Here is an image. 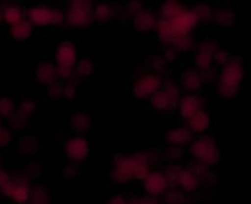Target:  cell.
<instances>
[{
	"mask_svg": "<svg viewBox=\"0 0 251 204\" xmlns=\"http://www.w3.org/2000/svg\"><path fill=\"white\" fill-rule=\"evenodd\" d=\"M162 90H164L166 93H169L172 98L179 101V99L181 98V90L179 87V85L172 79H165L162 83Z\"/></svg>",
	"mask_w": 251,
	"mask_h": 204,
	"instance_id": "ab89813d",
	"label": "cell"
},
{
	"mask_svg": "<svg viewBox=\"0 0 251 204\" xmlns=\"http://www.w3.org/2000/svg\"><path fill=\"white\" fill-rule=\"evenodd\" d=\"M194 64H195V69H198L200 73L209 70L210 68L213 66L212 56L205 53L196 52L195 57H194Z\"/></svg>",
	"mask_w": 251,
	"mask_h": 204,
	"instance_id": "8d00e7d4",
	"label": "cell"
},
{
	"mask_svg": "<svg viewBox=\"0 0 251 204\" xmlns=\"http://www.w3.org/2000/svg\"><path fill=\"white\" fill-rule=\"evenodd\" d=\"M93 127V118L87 111L78 110L69 118V128L74 133H86Z\"/></svg>",
	"mask_w": 251,
	"mask_h": 204,
	"instance_id": "d6986e66",
	"label": "cell"
},
{
	"mask_svg": "<svg viewBox=\"0 0 251 204\" xmlns=\"http://www.w3.org/2000/svg\"><path fill=\"white\" fill-rule=\"evenodd\" d=\"M187 127L193 134H203L211 127V117L206 110H199L191 118H188Z\"/></svg>",
	"mask_w": 251,
	"mask_h": 204,
	"instance_id": "44dd1931",
	"label": "cell"
},
{
	"mask_svg": "<svg viewBox=\"0 0 251 204\" xmlns=\"http://www.w3.org/2000/svg\"><path fill=\"white\" fill-rule=\"evenodd\" d=\"M163 79L155 74H145L138 77L132 85L131 94L135 100L144 101L161 90Z\"/></svg>",
	"mask_w": 251,
	"mask_h": 204,
	"instance_id": "5b68a950",
	"label": "cell"
},
{
	"mask_svg": "<svg viewBox=\"0 0 251 204\" xmlns=\"http://www.w3.org/2000/svg\"><path fill=\"white\" fill-rule=\"evenodd\" d=\"M63 87L64 83L62 81L57 80L56 83H54L46 88V95L50 99H53V100H56V99H60L63 94Z\"/></svg>",
	"mask_w": 251,
	"mask_h": 204,
	"instance_id": "60d3db41",
	"label": "cell"
},
{
	"mask_svg": "<svg viewBox=\"0 0 251 204\" xmlns=\"http://www.w3.org/2000/svg\"><path fill=\"white\" fill-rule=\"evenodd\" d=\"M178 186L181 187L182 192L192 194L195 193L201 186V180L195 173L189 171L187 169H181L178 175Z\"/></svg>",
	"mask_w": 251,
	"mask_h": 204,
	"instance_id": "603a6c76",
	"label": "cell"
},
{
	"mask_svg": "<svg viewBox=\"0 0 251 204\" xmlns=\"http://www.w3.org/2000/svg\"><path fill=\"white\" fill-rule=\"evenodd\" d=\"M81 175V166L79 163L71 162L62 169V177L64 180L77 179Z\"/></svg>",
	"mask_w": 251,
	"mask_h": 204,
	"instance_id": "74e56055",
	"label": "cell"
},
{
	"mask_svg": "<svg viewBox=\"0 0 251 204\" xmlns=\"http://www.w3.org/2000/svg\"><path fill=\"white\" fill-rule=\"evenodd\" d=\"M219 50H220L219 44L215 42V40H211V39L202 40V42L198 45V47H196V52L209 54V55H211V56L216 52H218Z\"/></svg>",
	"mask_w": 251,
	"mask_h": 204,
	"instance_id": "f35d334b",
	"label": "cell"
},
{
	"mask_svg": "<svg viewBox=\"0 0 251 204\" xmlns=\"http://www.w3.org/2000/svg\"><path fill=\"white\" fill-rule=\"evenodd\" d=\"M25 171L26 172V175H28L30 178L32 179H39L40 176H42V166L38 162L33 161V162H30L29 164L25 165Z\"/></svg>",
	"mask_w": 251,
	"mask_h": 204,
	"instance_id": "ee69618b",
	"label": "cell"
},
{
	"mask_svg": "<svg viewBox=\"0 0 251 204\" xmlns=\"http://www.w3.org/2000/svg\"><path fill=\"white\" fill-rule=\"evenodd\" d=\"M18 107L14 99L7 95L0 97V120H8L15 113Z\"/></svg>",
	"mask_w": 251,
	"mask_h": 204,
	"instance_id": "1f68e13d",
	"label": "cell"
},
{
	"mask_svg": "<svg viewBox=\"0 0 251 204\" xmlns=\"http://www.w3.org/2000/svg\"><path fill=\"white\" fill-rule=\"evenodd\" d=\"M216 92L220 98L225 99V100H230V99L236 98L240 94V86H234V85H228L217 81Z\"/></svg>",
	"mask_w": 251,
	"mask_h": 204,
	"instance_id": "d6a6232c",
	"label": "cell"
},
{
	"mask_svg": "<svg viewBox=\"0 0 251 204\" xmlns=\"http://www.w3.org/2000/svg\"><path fill=\"white\" fill-rule=\"evenodd\" d=\"M182 9H184V6L181 2L176 1V0H166L163 2L161 9H159V16H161L159 19L170 21V20L176 18Z\"/></svg>",
	"mask_w": 251,
	"mask_h": 204,
	"instance_id": "4316f807",
	"label": "cell"
},
{
	"mask_svg": "<svg viewBox=\"0 0 251 204\" xmlns=\"http://www.w3.org/2000/svg\"><path fill=\"white\" fill-rule=\"evenodd\" d=\"M13 139H14L13 131L8 127L2 125L1 128H0V148H6L11 146Z\"/></svg>",
	"mask_w": 251,
	"mask_h": 204,
	"instance_id": "7bdbcfd3",
	"label": "cell"
},
{
	"mask_svg": "<svg viewBox=\"0 0 251 204\" xmlns=\"http://www.w3.org/2000/svg\"><path fill=\"white\" fill-rule=\"evenodd\" d=\"M0 197H1V194H0Z\"/></svg>",
	"mask_w": 251,
	"mask_h": 204,
	"instance_id": "680465c9",
	"label": "cell"
},
{
	"mask_svg": "<svg viewBox=\"0 0 251 204\" xmlns=\"http://www.w3.org/2000/svg\"><path fill=\"white\" fill-rule=\"evenodd\" d=\"M211 21L218 28L229 29L236 21V13L228 7L218 8L213 11Z\"/></svg>",
	"mask_w": 251,
	"mask_h": 204,
	"instance_id": "7402d4cb",
	"label": "cell"
},
{
	"mask_svg": "<svg viewBox=\"0 0 251 204\" xmlns=\"http://www.w3.org/2000/svg\"><path fill=\"white\" fill-rule=\"evenodd\" d=\"M206 100L200 94H187L179 99L177 111L182 121H187L199 110H205Z\"/></svg>",
	"mask_w": 251,
	"mask_h": 204,
	"instance_id": "ba28073f",
	"label": "cell"
},
{
	"mask_svg": "<svg viewBox=\"0 0 251 204\" xmlns=\"http://www.w3.org/2000/svg\"><path fill=\"white\" fill-rule=\"evenodd\" d=\"M57 66L50 60H43L37 63L33 69V77L37 83L43 85V86H50L57 81L56 76Z\"/></svg>",
	"mask_w": 251,
	"mask_h": 204,
	"instance_id": "5bb4252c",
	"label": "cell"
},
{
	"mask_svg": "<svg viewBox=\"0 0 251 204\" xmlns=\"http://www.w3.org/2000/svg\"><path fill=\"white\" fill-rule=\"evenodd\" d=\"M15 173H11V180L0 188V194L14 204H28L31 192L29 176L25 171Z\"/></svg>",
	"mask_w": 251,
	"mask_h": 204,
	"instance_id": "3957f363",
	"label": "cell"
},
{
	"mask_svg": "<svg viewBox=\"0 0 251 204\" xmlns=\"http://www.w3.org/2000/svg\"><path fill=\"white\" fill-rule=\"evenodd\" d=\"M179 85L192 94L199 93L204 86L202 73H200L195 68H186L179 76Z\"/></svg>",
	"mask_w": 251,
	"mask_h": 204,
	"instance_id": "9a60e30c",
	"label": "cell"
},
{
	"mask_svg": "<svg viewBox=\"0 0 251 204\" xmlns=\"http://www.w3.org/2000/svg\"><path fill=\"white\" fill-rule=\"evenodd\" d=\"M162 140L169 146L182 148L192 144L194 140V134L189 131L187 127H175L164 131Z\"/></svg>",
	"mask_w": 251,
	"mask_h": 204,
	"instance_id": "7c38bea8",
	"label": "cell"
},
{
	"mask_svg": "<svg viewBox=\"0 0 251 204\" xmlns=\"http://www.w3.org/2000/svg\"><path fill=\"white\" fill-rule=\"evenodd\" d=\"M192 11L195 13L196 16H198L199 22L206 23L211 21L213 9L211 6L206 4V2H199V4H196L194 7L192 8Z\"/></svg>",
	"mask_w": 251,
	"mask_h": 204,
	"instance_id": "836d02e7",
	"label": "cell"
},
{
	"mask_svg": "<svg viewBox=\"0 0 251 204\" xmlns=\"http://www.w3.org/2000/svg\"><path fill=\"white\" fill-rule=\"evenodd\" d=\"M230 60V54L224 50H219L212 55V62L219 67H224L226 63H228Z\"/></svg>",
	"mask_w": 251,
	"mask_h": 204,
	"instance_id": "bcb514c9",
	"label": "cell"
},
{
	"mask_svg": "<svg viewBox=\"0 0 251 204\" xmlns=\"http://www.w3.org/2000/svg\"><path fill=\"white\" fill-rule=\"evenodd\" d=\"M2 164H4V162H2V157L0 156V168H2Z\"/></svg>",
	"mask_w": 251,
	"mask_h": 204,
	"instance_id": "9f6ffc18",
	"label": "cell"
},
{
	"mask_svg": "<svg viewBox=\"0 0 251 204\" xmlns=\"http://www.w3.org/2000/svg\"><path fill=\"white\" fill-rule=\"evenodd\" d=\"M30 117L20 109H16L14 114L7 120V125L14 132H25L30 127Z\"/></svg>",
	"mask_w": 251,
	"mask_h": 204,
	"instance_id": "484cf974",
	"label": "cell"
},
{
	"mask_svg": "<svg viewBox=\"0 0 251 204\" xmlns=\"http://www.w3.org/2000/svg\"><path fill=\"white\" fill-rule=\"evenodd\" d=\"M90 142L85 137H70L63 144V153L71 162L79 163L85 161L90 155Z\"/></svg>",
	"mask_w": 251,
	"mask_h": 204,
	"instance_id": "8992f818",
	"label": "cell"
},
{
	"mask_svg": "<svg viewBox=\"0 0 251 204\" xmlns=\"http://www.w3.org/2000/svg\"><path fill=\"white\" fill-rule=\"evenodd\" d=\"M157 21V15H156L152 11H151V9L145 8L133 16L132 25H133V28L137 30L138 32L147 33L156 30Z\"/></svg>",
	"mask_w": 251,
	"mask_h": 204,
	"instance_id": "e0dca14e",
	"label": "cell"
},
{
	"mask_svg": "<svg viewBox=\"0 0 251 204\" xmlns=\"http://www.w3.org/2000/svg\"><path fill=\"white\" fill-rule=\"evenodd\" d=\"M188 153L193 157V161L208 169L215 166L222 158V153L216 144L215 138L208 134H202L198 139H194L189 145Z\"/></svg>",
	"mask_w": 251,
	"mask_h": 204,
	"instance_id": "7a4b0ae2",
	"label": "cell"
},
{
	"mask_svg": "<svg viewBox=\"0 0 251 204\" xmlns=\"http://www.w3.org/2000/svg\"><path fill=\"white\" fill-rule=\"evenodd\" d=\"M118 9L115 5L108 2H100L93 7L94 21L100 23H109L118 15Z\"/></svg>",
	"mask_w": 251,
	"mask_h": 204,
	"instance_id": "cb8c5ba5",
	"label": "cell"
},
{
	"mask_svg": "<svg viewBox=\"0 0 251 204\" xmlns=\"http://www.w3.org/2000/svg\"><path fill=\"white\" fill-rule=\"evenodd\" d=\"M66 22L76 29L89 28L93 25V1L73 0L66 13Z\"/></svg>",
	"mask_w": 251,
	"mask_h": 204,
	"instance_id": "277c9868",
	"label": "cell"
},
{
	"mask_svg": "<svg viewBox=\"0 0 251 204\" xmlns=\"http://www.w3.org/2000/svg\"><path fill=\"white\" fill-rule=\"evenodd\" d=\"M126 201H127V197L125 196L124 194L117 193L108 197L104 204H126Z\"/></svg>",
	"mask_w": 251,
	"mask_h": 204,
	"instance_id": "816d5d0a",
	"label": "cell"
},
{
	"mask_svg": "<svg viewBox=\"0 0 251 204\" xmlns=\"http://www.w3.org/2000/svg\"><path fill=\"white\" fill-rule=\"evenodd\" d=\"M142 187L146 194L152 197L163 195L169 188L162 171H149L148 175L142 179Z\"/></svg>",
	"mask_w": 251,
	"mask_h": 204,
	"instance_id": "4fadbf2b",
	"label": "cell"
},
{
	"mask_svg": "<svg viewBox=\"0 0 251 204\" xmlns=\"http://www.w3.org/2000/svg\"><path fill=\"white\" fill-rule=\"evenodd\" d=\"M145 4L142 1H139V0H131L126 4V11L128 14L135 15L138 14L139 12H141L142 9H145Z\"/></svg>",
	"mask_w": 251,
	"mask_h": 204,
	"instance_id": "681fc988",
	"label": "cell"
},
{
	"mask_svg": "<svg viewBox=\"0 0 251 204\" xmlns=\"http://www.w3.org/2000/svg\"><path fill=\"white\" fill-rule=\"evenodd\" d=\"M180 168L176 163H168L163 169V175H164L166 182H168L169 188H176L178 186V175L180 172Z\"/></svg>",
	"mask_w": 251,
	"mask_h": 204,
	"instance_id": "4dcf8cb0",
	"label": "cell"
},
{
	"mask_svg": "<svg viewBox=\"0 0 251 204\" xmlns=\"http://www.w3.org/2000/svg\"><path fill=\"white\" fill-rule=\"evenodd\" d=\"M37 107H38V103H37V101L35 100V99L26 98L21 102V103H20L18 109L23 111V113L26 115H29V116H31L33 113H36Z\"/></svg>",
	"mask_w": 251,
	"mask_h": 204,
	"instance_id": "b9f144b4",
	"label": "cell"
},
{
	"mask_svg": "<svg viewBox=\"0 0 251 204\" xmlns=\"http://www.w3.org/2000/svg\"><path fill=\"white\" fill-rule=\"evenodd\" d=\"M162 196L164 204H185L186 202L185 193L175 188L169 190V192H165Z\"/></svg>",
	"mask_w": 251,
	"mask_h": 204,
	"instance_id": "d590c367",
	"label": "cell"
},
{
	"mask_svg": "<svg viewBox=\"0 0 251 204\" xmlns=\"http://www.w3.org/2000/svg\"><path fill=\"white\" fill-rule=\"evenodd\" d=\"M33 35V26L26 20L18 25L9 26V36L16 43H25L30 40Z\"/></svg>",
	"mask_w": 251,
	"mask_h": 204,
	"instance_id": "d4e9b609",
	"label": "cell"
},
{
	"mask_svg": "<svg viewBox=\"0 0 251 204\" xmlns=\"http://www.w3.org/2000/svg\"><path fill=\"white\" fill-rule=\"evenodd\" d=\"M244 78V70L242 66V59L239 56L230 57L229 62L222 67L219 71L218 81L224 84L240 86Z\"/></svg>",
	"mask_w": 251,
	"mask_h": 204,
	"instance_id": "9c48e42d",
	"label": "cell"
},
{
	"mask_svg": "<svg viewBox=\"0 0 251 204\" xmlns=\"http://www.w3.org/2000/svg\"><path fill=\"white\" fill-rule=\"evenodd\" d=\"M75 73L74 68H66V67H57L56 68V76H57V80L60 81H69Z\"/></svg>",
	"mask_w": 251,
	"mask_h": 204,
	"instance_id": "c3c4849f",
	"label": "cell"
},
{
	"mask_svg": "<svg viewBox=\"0 0 251 204\" xmlns=\"http://www.w3.org/2000/svg\"><path fill=\"white\" fill-rule=\"evenodd\" d=\"M78 94V88L75 86V85H71V84H66L63 87V94L62 97L66 98L67 100H75Z\"/></svg>",
	"mask_w": 251,
	"mask_h": 204,
	"instance_id": "f907efd6",
	"label": "cell"
},
{
	"mask_svg": "<svg viewBox=\"0 0 251 204\" xmlns=\"http://www.w3.org/2000/svg\"><path fill=\"white\" fill-rule=\"evenodd\" d=\"M54 7L46 4H38L25 9V20L36 26H53Z\"/></svg>",
	"mask_w": 251,
	"mask_h": 204,
	"instance_id": "8fae6325",
	"label": "cell"
},
{
	"mask_svg": "<svg viewBox=\"0 0 251 204\" xmlns=\"http://www.w3.org/2000/svg\"><path fill=\"white\" fill-rule=\"evenodd\" d=\"M11 180V173L6 171L4 168H0V188Z\"/></svg>",
	"mask_w": 251,
	"mask_h": 204,
	"instance_id": "f5cc1de1",
	"label": "cell"
},
{
	"mask_svg": "<svg viewBox=\"0 0 251 204\" xmlns=\"http://www.w3.org/2000/svg\"><path fill=\"white\" fill-rule=\"evenodd\" d=\"M146 66L151 68L155 75H157L159 77L168 73V63L165 62L161 55H157V54L149 55L146 60Z\"/></svg>",
	"mask_w": 251,
	"mask_h": 204,
	"instance_id": "f1b7e54d",
	"label": "cell"
},
{
	"mask_svg": "<svg viewBox=\"0 0 251 204\" xmlns=\"http://www.w3.org/2000/svg\"><path fill=\"white\" fill-rule=\"evenodd\" d=\"M2 23H4V20H2V12L1 9H0V26H1Z\"/></svg>",
	"mask_w": 251,
	"mask_h": 204,
	"instance_id": "11a10c76",
	"label": "cell"
},
{
	"mask_svg": "<svg viewBox=\"0 0 251 204\" xmlns=\"http://www.w3.org/2000/svg\"><path fill=\"white\" fill-rule=\"evenodd\" d=\"M166 63H174L178 60L179 53L177 52V50L174 49V47L168 46L165 49H163L162 51V55H161Z\"/></svg>",
	"mask_w": 251,
	"mask_h": 204,
	"instance_id": "7dc6e473",
	"label": "cell"
},
{
	"mask_svg": "<svg viewBox=\"0 0 251 204\" xmlns=\"http://www.w3.org/2000/svg\"><path fill=\"white\" fill-rule=\"evenodd\" d=\"M54 61L57 67L74 68L78 61L76 43L70 39H63L56 44L54 50Z\"/></svg>",
	"mask_w": 251,
	"mask_h": 204,
	"instance_id": "52a82bcc",
	"label": "cell"
},
{
	"mask_svg": "<svg viewBox=\"0 0 251 204\" xmlns=\"http://www.w3.org/2000/svg\"><path fill=\"white\" fill-rule=\"evenodd\" d=\"M1 127H2V122H1V120H0V128H1Z\"/></svg>",
	"mask_w": 251,
	"mask_h": 204,
	"instance_id": "6f0895ef",
	"label": "cell"
},
{
	"mask_svg": "<svg viewBox=\"0 0 251 204\" xmlns=\"http://www.w3.org/2000/svg\"><path fill=\"white\" fill-rule=\"evenodd\" d=\"M169 23L177 35H191L200 22L192 8H184L176 18L170 20Z\"/></svg>",
	"mask_w": 251,
	"mask_h": 204,
	"instance_id": "30bf717a",
	"label": "cell"
},
{
	"mask_svg": "<svg viewBox=\"0 0 251 204\" xmlns=\"http://www.w3.org/2000/svg\"><path fill=\"white\" fill-rule=\"evenodd\" d=\"M151 164L147 152H135L130 155L116 153L111 158L108 178L114 183H126L133 179H144L149 173Z\"/></svg>",
	"mask_w": 251,
	"mask_h": 204,
	"instance_id": "6da1fadb",
	"label": "cell"
},
{
	"mask_svg": "<svg viewBox=\"0 0 251 204\" xmlns=\"http://www.w3.org/2000/svg\"><path fill=\"white\" fill-rule=\"evenodd\" d=\"M185 149L180 147H176V146H168L162 151L163 159L169 161V163H176L185 156Z\"/></svg>",
	"mask_w": 251,
	"mask_h": 204,
	"instance_id": "e575fe53",
	"label": "cell"
},
{
	"mask_svg": "<svg viewBox=\"0 0 251 204\" xmlns=\"http://www.w3.org/2000/svg\"><path fill=\"white\" fill-rule=\"evenodd\" d=\"M0 9L2 12V20L9 26L25 20V9L19 2H2L0 4Z\"/></svg>",
	"mask_w": 251,
	"mask_h": 204,
	"instance_id": "ac0fdd59",
	"label": "cell"
},
{
	"mask_svg": "<svg viewBox=\"0 0 251 204\" xmlns=\"http://www.w3.org/2000/svg\"><path fill=\"white\" fill-rule=\"evenodd\" d=\"M16 151L23 157H33L40 151V141L35 134H23L19 138Z\"/></svg>",
	"mask_w": 251,
	"mask_h": 204,
	"instance_id": "ffe728a7",
	"label": "cell"
},
{
	"mask_svg": "<svg viewBox=\"0 0 251 204\" xmlns=\"http://www.w3.org/2000/svg\"><path fill=\"white\" fill-rule=\"evenodd\" d=\"M50 193L43 183H35V185L31 186L28 204H50Z\"/></svg>",
	"mask_w": 251,
	"mask_h": 204,
	"instance_id": "83f0119b",
	"label": "cell"
},
{
	"mask_svg": "<svg viewBox=\"0 0 251 204\" xmlns=\"http://www.w3.org/2000/svg\"><path fill=\"white\" fill-rule=\"evenodd\" d=\"M202 77H203V81H204V85L217 83V81H218V77H219V71L216 67L212 66L209 70L203 71Z\"/></svg>",
	"mask_w": 251,
	"mask_h": 204,
	"instance_id": "f6af8a7d",
	"label": "cell"
},
{
	"mask_svg": "<svg viewBox=\"0 0 251 204\" xmlns=\"http://www.w3.org/2000/svg\"><path fill=\"white\" fill-rule=\"evenodd\" d=\"M149 101H151V106L162 114H171L177 110L178 101L162 88L152 94Z\"/></svg>",
	"mask_w": 251,
	"mask_h": 204,
	"instance_id": "2e32d148",
	"label": "cell"
},
{
	"mask_svg": "<svg viewBox=\"0 0 251 204\" xmlns=\"http://www.w3.org/2000/svg\"><path fill=\"white\" fill-rule=\"evenodd\" d=\"M138 196H130L127 197V201H126V204H138Z\"/></svg>",
	"mask_w": 251,
	"mask_h": 204,
	"instance_id": "db71d44e",
	"label": "cell"
},
{
	"mask_svg": "<svg viewBox=\"0 0 251 204\" xmlns=\"http://www.w3.org/2000/svg\"><path fill=\"white\" fill-rule=\"evenodd\" d=\"M94 70H96V63H94L92 59L86 56L78 59L75 71H76L80 78H87L92 76L94 74Z\"/></svg>",
	"mask_w": 251,
	"mask_h": 204,
	"instance_id": "f546056e",
	"label": "cell"
}]
</instances>
